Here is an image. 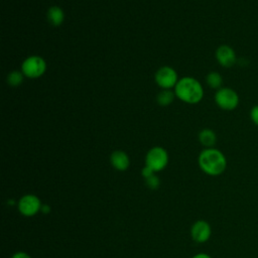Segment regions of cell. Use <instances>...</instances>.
Segmentation results:
<instances>
[{
	"label": "cell",
	"instance_id": "6da1fadb",
	"mask_svg": "<svg viewBox=\"0 0 258 258\" xmlns=\"http://www.w3.org/2000/svg\"><path fill=\"white\" fill-rule=\"evenodd\" d=\"M198 162L200 168L212 176L222 174L227 167V159L224 153L213 147L204 149L199 155Z\"/></svg>",
	"mask_w": 258,
	"mask_h": 258
},
{
	"label": "cell",
	"instance_id": "7a4b0ae2",
	"mask_svg": "<svg viewBox=\"0 0 258 258\" xmlns=\"http://www.w3.org/2000/svg\"><path fill=\"white\" fill-rule=\"evenodd\" d=\"M175 96L184 103L198 104L204 97V89L201 83L191 77L178 80L174 87Z\"/></svg>",
	"mask_w": 258,
	"mask_h": 258
},
{
	"label": "cell",
	"instance_id": "3957f363",
	"mask_svg": "<svg viewBox=\"0 0 258 258\" xmlns=\"http://www.w3.org/2000/svg\"><path fill=\"white\" fill-rule=\"evenodd\" d=\"M46 71V61L39 55H30L21 63V72L26 78H40Z\"/></svg>",
	"mask_w": 258,
	"mask_h": 258
},
{
	"label": "cell",
	"instance_id": "277c9868",
	"mask_svg": "<svg viewBox=\"0 0 258 258\" xmlns=\"http://www.w3.org/2000/svg\"><path fill=\"white\" fill-rule=\"evenodd\" d=\"M168 163V153L160 146H155L149 149L145 157V165L151 168L154 172L160 171L166 167Z\"/></svg>",
	"mask_w": 258,
	"mask_h": 258
},
{
	"label": "cell",
	"instance_id": "5b68a950",
	"mask_svg": "<svg viewBox=\"0 0 258 258\" xmlns=\"http://www.w3.org/2000/svg\"><path fill=\"white\" fill-rule=\"evenodd\" d=\"M215 102L221 109L232 111L239 105V96L231 88H221L215 94Z\"/></svg>",
	"mask_w": 258,
	"mask_h": 258
},
{
	"label": "cell",
	"instance_id": "8992f818",
	"mask_svg": "<svg viewBox=\"0 0 258 258\" xmlns=\"http://www.w3.org/2000/svg\"><path fill=\"white\" fill-rule=\"evenodd\" d=\"M155 82L162 90H170L175 87L178 82L176 71L168 66L161 67L155 73Z\"/></svg>",
	"mask_w": 258,
	"mask_h": 258
},
{
	"label": "cell",
	"instance_id": "52a82bcc",
	"mask_svg": "<svg viewBox=\"0 0 258 258\" xmlns=\"http://www.w3.org/2000/svg\"><path fill=\"white\" fill-rule=\"evenodd\" d=\"M18 210L21 215L25 217H32L41 210V202L35 195H25L18 202Z\"/></svg>",
	"mask_w": 258,
	"mask_h": 258
},
{
	"label": "cell",
	"instance_id": "ba28073f",
	"mask_svg": "<svg viewBox=\"0 0 258 258\" xmlns=\"http://www.w3.org/2000/svg\"><path fill=\"white\" fill-rule=\"evenodd\" d=\"M212 234L210 224L204 220H199L192 224L190 228V236L198 243L207 242Z\"/></svg>",
	"mask_w": 258,
	"mask_h": 258
},
{
	"label": "cell",
	"instance_id": "9c48e42d",
	"mask_svg": "<svg viewBox=\"0 0 258 258\" xmlns=\"http://www.w3.org/2000/svg\"><path fill=\"white\" fill-rule=\"evenodd\" d=\"M216 58L224 68H231L237 61L235 50L228 44L220 45L216 50Z\"/></svg>",
	"mask_w": 258,
	"mask_h": 258
},
{
	"label": "cell",
	"instance_id": "30bf717a",
	"mask_svg": "<svg viewBox=\"0 0 258 258\" xmlns=\"http://www.w3.org/2000/svg\"><path fill=\"white\" fill-rule=\"evenodd\" d=\"M110 162L114 168L119 171L126 170L130 165V159L126 152L122 150H116L112 152L110 156Z\"/></svg>",
	"mask_w": 258,
	"mask_h": 258
},
{
	"label": "cell",
	"instance_id": "8fae6325",
	"mask_svg": "<svg viewBox=\"0 0 258 258\" xmlns=\"http://www.w3.org/2000/svg\"><path fill=\"white\" fill-rule=\"evenodd\" d=\"M47 20L53 26H59L64 21V12L59 6H51L46 13Z\"/></svg>",
	"mask_w": 258,
	"mask_h": 258
},
{
	"label": "cell",
	"instance_id": "7c38bea8",
	"mask_svg": "<svg viewBox=\"0 0 258 258\" xmlns=\"http://www.w3.org/2000/svg\"><path fill=\"white\" fill-rule=\"evenodd\" d=\"M199 141L205 147L211 148V147H213L215 145V143L217 141V135H216V133L212 129L206 128V129H203L202 131H200V133H199Z\"/></svg>",
	"mask_w": 258,
	"mask_h": 258
},
{
	"label": "cell",
	"instance_id": "4fadbf2b",
	"mask_svg": "<svg viewBox=\"0 0 258 258\" xmlns=\"http://www.w3.org/2000/svg\"><path fill=\"white\" fill-rule=\"evenodd\" d=\"M175 94L171 90H162L157 94L156 101L160 106H168L174 100Z\"/></svg>",
	"mask_w": 258,
	"mask_h": 258
},
{
	"label": "cell",
	"instance_id": "5bb4252c",
	"mask_svg": "<svg viewBox=\"0 0 258 258\" xmlns=\"http://www.w3.org/2000/svg\"><path fill=\"white\" fill-rule=\"evenodd\" d=\"M207 84L213 89H221L223 84V78L218 72H211L206 77Z\"/></svg>",
	"mask_w": 258,
	"mask_h": 258
},
{
	"label": "cell",
	"instance_id": "9a60e30c",
	"mask_svg": "<svg viewBox=\"0 0 258 258\" xmlns=\"http://www.w3.org/2000/svg\"><path fill=\"white\" fill-rule=\"evenodd\" d=\"M24 74L21 71H12L7 76V83L11 87H18L24 80Z\"/></svg>",
	"mask_w": 258,
	"mask_h": 258
},
{
	"label": "cell",
	"instance_id": "2e32d148",
	"mask_svg": "<svg viewBox=\"0 0 258 258\" xmlns=\"http://www.w3.org/2000/svg\"><path fill=\"white\" fill-rule=\"evenodd\" d=\"M146 183H147V185L150 187V188H157L158 186H159V183H160V181H159V178L156 176V175H154V174H152L151 176H149L148 178H146Z\"/></svg>",
	"mask_w": 258,
	"mask_h": 258
},
{
	"label": "cell",
	"instance_id": "e0dca14e",
	"mask_svg": "<svg viewBox=\"0 0 258 258\" xmlns=\"http://www.w3.org/2000/svg\"><path fill=\"white\" fill-rule=\"evenodd\" d=\"M250 119L256 126H258V105H255L251 108Z\"/></svg>",
	"mask_w": 258,
	"mask_h": 258
},
{
	"label": "cell",
	"instance_id": "ac0fdd59",
	"mask_svg": "<svg viewBox=\"0 0 258 258\" xmlns=\"http://www.w3.org/2000/svg\"><path fill=\"white\" fill-rule=\"evenodd\" d=\"M141 173H142V176L146 179V178H148L149 176H151L152 174H154V171H153L151 168H149L148 166L145 165V166L142 168Z\"/></svg>",
	"mask_w": 258,
	"mask_h": 258
},
{
	"label": "cell",
	"instance_id": "d6986e66",
	"mask_svg": "<svg viewBox=\"0 0 258 258\" xmlns=\"http://www.w3.org/2000/svg\"><path fill=\"white\" fill-rule=\"evenodd\" d=\"M11 258H31L27 253L25 252H16L15 254H13V256Z\"/></svg>",
	"mask_w": 258,
	"mask_h": 258
},
{
	"label": "cell",
	"instance_id": "ffe728a7",
	"mask_svg": "<svg viewBox=\"0 0 258 258\" xmlns=\"http://www.w3.org/2000/svg\"><path fill=\"white\" fill-rule=\"evenodd\" d=\"M192 258H212V257L206 253H199V254L195 255Z\"/></svg>",
	"mask_w": 258,
	"mask_h": 258
}]
</instances>
